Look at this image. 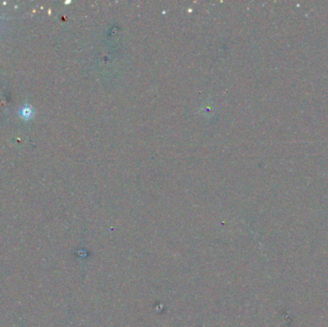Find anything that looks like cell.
Wrapping results in <instances>:
<instances>
[{"label": "cell", "mask_w": 328, "mask_h": 327, "mask_svg": "<svg viewBox=\"0 0 328 327\" xmlns=\"http://www.w3.org/2000/svg\"><path fill=\"white\" fill-rule=\"evenodd\" d=\"M19 114L22 118L27 120L33 116L34 109H32V107H30V106H23L19 110Z\"/></svg>", "instance_id": "obj_1"}]
</instances>
